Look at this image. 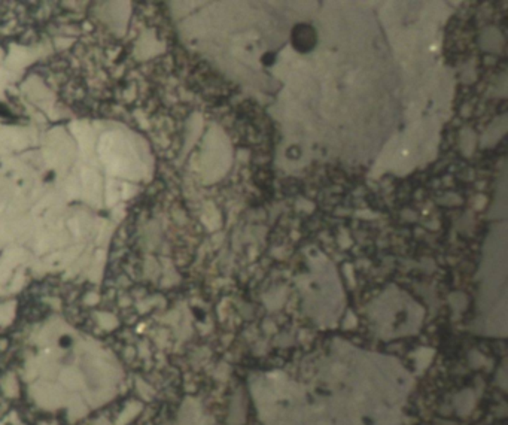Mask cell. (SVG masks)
Instances as JSON below:
<instances>
[{"label": "cell", "instance_id": "1", "mask_svg": "<svg viewBox=\"0 0 508 425\" xmlns=\"http://www.w3.org/2000/svg\"><path fill=\"white\" fill-rule=\"evenodd\" d=\"M292 47L300 52H309L315 48L318 42V35L315 29L309 24H298L292 29L291 35Z\"/></svg>", "mask_w": 508, "mask_h": 425}]
</instances>
